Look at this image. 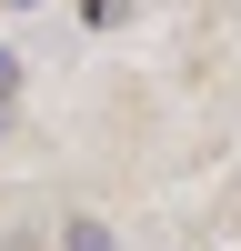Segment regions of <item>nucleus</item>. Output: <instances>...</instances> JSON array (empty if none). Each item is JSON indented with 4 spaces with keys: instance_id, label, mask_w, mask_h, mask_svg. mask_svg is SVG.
Wrapping results in <instances>:
<instances>
[{
    "instance_id": "nucleus-2",
    "label": "nucleus",
    "mask_w": 241,
    "mask_h": 251,
    "mask_svg": "<svg viewBox=\"0 0 241 251\" xmlns=\"http://www.w3.org/2000/svg\"><path fill=\"white\" fill-rule=\"evenodd\" d=\"M10 91H20V60L0 50V131H10Z\"/></svg>"
},
{
    "instance_id": "nucleus-1",
    "label": "nucleus",
    "mask_w": 241,
    "mask_h": 251,
    "mask_svg": "<svg viewBox=\"0 0 241 251\" xmlns=\"http://www.w3.org/2000/svg\"><path fill=\"white\" fill-rule=\"evenodd\" d=\"M60 251H120V231H111V221H71V231H60Z\"/></svg>"
}]
</instances>
